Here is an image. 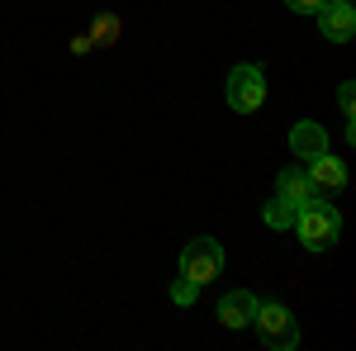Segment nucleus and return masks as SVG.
I'll return each instance as SVG.
<instances>
[{
	"label": "nucleus",
	"instance_id": "4",
	"mask_svg": "<svg viewBox=\"0 0 356 351\" xmlns=\"http://www.w3.org/2000/svg\"><path fill=\"white\" fill-rule=\"evenodd\" d=\"M223 270V247L214 238H191L186 252H181V275L195 280V285H209L214 275Z\"/></svg>",
	"mask_w": 356,
	"mask_h": 351
},
{
	"label": "nucleus",
	"instance_id": "3",
	"mask_svg": "<svg viewBox=\"0 0 356 351\" xmlns=\"http://www.w3.org/2000/svg\"><path fill=\"white\" fill-rule=\"evenodd\" d=\"M228 105L238 114H252V109L266 105V72L257 62H243V67L228 72Z\"/></svg>",
	"mask_w": 356,
	"mask_h": 351
},
{
	"label": "nucleus",
	"instance_id": "10",
	"mask_svg": "<svg viewBox=\"0 0 356 351\" xmlns=\"http://www.w3.org/2000/svg\"><path fill=\"white\" fill-rule=\"evenodd\" d=\"M86 38H90V48H114V43H119V15H110V10H100Z\"/></svg>",
	"mask_w": 356,
	"mask_h": 351
},
{
	"label": "nucleus",
	"instance_id": "8",
	"mask_svg": "<svg viewBox=\"0 0 356 351\" xmlns=\"http://www.w3.org/2000/svg\"><path fill=\"white\" fill-rule=\"evenodd\" d=\"M257 304H261V299L252 295V290H228V295L219 299L223 327H252V318H257Z\"/></svg>",
	"mask_w": 356,
	"mask_h": 351
},
{
	"label": "nucleus",
	"instance_id": "5",
	"mask_svg": "<svg viewBox=\"0 0 356 351\" xmlns=\"http://www.w3.org/2000/svg\"><path fill=\"white\" fill-rule=\"evenodd\" d=\"M318 33H323L328 43H352V33H356L352 0H323V5H318Z\"/></svg>",
	"mask_w": 356,
	"mask_h": 351
},
{
	"label": "nucleus",
	"instance_id": "6",
	"mask_svg": "<svg viewBox=\"0 0 356 351\" xmlns=\"http://www.w3.org/2000/svg\"><path fill=\"white\" fill-rule=\"evenodd\" d=\"M304 176H309L314 195H337V190L347 186V162H342V157H332V152H318L314 162L304 166Z\"/></svg>",
	"mask_w": 356,
	"mask_h": 351
},
{
	"label": "nucleus",
	"instance_id": "11",
	"mask_svg": "<svg viewBox=\"0 0 356 351\" xmlns=\"http://www.w3.org/2000/svg\"><path fill=\"white\" fill-rule=\"evenodd\" d=\"M295 214H300V204H290V199H266V209H261V218H266V228H290L295 223Z\"/></svg>",
	"mask_w": 356,
	"mask_h": 351
},
{
	"label": "nucleus",
	"instance_id": "7",
	"mask_svg": "<svg viewBox=\"0 0 356 351\" xmlns=\"http://www.w3.org/2000/svg\"><path fill=\"white\" fill-rule=\"evenodd\" d=\"M290 152L300 157V162H314L318 152H328V129L323 124H314V119H304L290 129Z\"/></svg>",
	"mask_w": 356,
	"mask_h": 351
},
{
	"label": "nucleus",
	"instance_id": "13",
	"mask_svg": "<svg viewBox=\"0 0 356 351\" xmlns=\"http://www.w3.org/2000/svg\"><path fill=\"white\" fill-rule=\"evenodd\" d=\"M285 5H290V10H304V15H318L323 0H285Z\"/></svg>",
	"mask_w": 356,
	"mask_h": 351
},
{
	"label": "nucleus",
	"instance_id": "12",
	"mask_svg": "<svg viewBox=\"0 0 356 351\" xmlns=\"http://www.w3.org/2000/svg\"><path fill=\"white\" fill-rule=\"evenodd\" d=\"M195 295H200V285H195V280H186V275H181V280H171V299H176L181 309H191Z\"/></svg>",
	"mask_w": 356,
	"mask_h": 351
},
{
	"label": "nucleus",
	"instance_id": "1",
	"mask_svg": "<svg viewBox=\"0 0 356 351\" xmlns=\"http://www.w3.org/2000/svg\"><path fill=\"white\" fill-rule=\"evenodd\" d=\"M290 228H295V238H300L309 252H328V247L342 238V218H337V209L328 204V195H314V199H304Z\"/></svg>",
	"mask_w": 356,
	"mask_h": 351
},
{
	"label": "nucleus",
	"instance_id": "9",
	"mask_svg": "<svg viewBox=\"0 0 356 351\" xmlns=\"http://www.w3.org/2000/svg\"><path fill=\"white\" fill-rule=\"evenodd\" d=\"M275 195H280V199H290V204H304V199H314V186H309L304 166H285V171L275 176Z\"/></svg>",
	"mask_w": 356,
	"mask_h": 351
},
{
	"label": "nucleus",
	"instance_id": "2",
	"mask_svg": "<svg viewBox=\"0 0 356 351\" xmlns=\"http://www.w3.org/2000/svg\"><path fill=\"white\" fill-rule=\"evenodd\" d=\"M257 332H261V342L271 351H295L300 347V323L290 318V309L285 304H275V299H261L257 304Z\"/></svg>",
	"mask_w": 356,
	"mask_h": 351
},
{
	"label": "nucleus",
	"instance_id": "14",
	"mask_svg": "<svg viewBox=\"0 0 356 351\" xmlns=\"http://www.w3.org/2000/svg\"><path fill=\"white\" fill-rule=\"evenodd\" d=\"M72 53H76V57L90 53V38H86V33H76V38H72Z\"/></svg>",
	"mask_w": 356,
	"mask_h": 351
}]
</instances>
